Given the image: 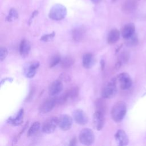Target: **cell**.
Returning a JSON list of instances; mask_svg holds the SVG:
<instances>
[{
  "instance_id": "44dd1931",
  "label": "cell",
  "mask_w": 146,
  "mask_h": 146,
  "mask_svg": "<svg viewBox=\"0 0 146 146\" xmlns=\"http://www.w3.org/2000/svg\"><path fill=\"white\" fill-rule=\"evenodd\" d=\"M120 31L116 29L111 30L107 36V42L110 44H112L117 42L120 38Z\"/></svg>"
},
{
  "instance_id": "5b68a950",
  "label": "cell",
  "mask_w": 146,
  "mask_h": 146,
  "mask_svg": "<svg viewBox=\"0 0 146 146\" xmlns=\"http://www.w3.org/2000/svg\"><path fill=\"white\" fill-rule=\"evenodd\" d=\"M79 140L84 145L92 144L95 141V135L93 131L87 128L82 129L79 135Z\"/></svg>"
},
{
  "instance_id": "ba28073f",
  "label": "cell",
  "mask_w": 146,
  "mask_h": 146,
  "mask_svg": "<svg viewBox=\"0 0 146 146\" xmlns=\"http://www.w3.org/2000/svg\"><path fill=\"white\" fill-rule=\"evenodd\" d=\"M116 79L122 90H128L132 86V80L131 76L126 72H122L118 75Z\"/></svg>"
},
{
  "instance_id": "d4e9b609",
  "label": "cell",
  "mask_w": 146,
  "mask_h": 146,
  "mask_svg": "<svg viewBox=\"0 0 146 146\" xmlns=\"http://www.w3.org/2000/svg\"><path fill=\"white\" fill-rule=\"evenodd\" d=\"M61 56L59 54H56L54 55L50 59V63H49V67L52 68L61 62Z\"/></svg>"
},
{
  "instance_id": "484cf974",
  "label": "cell",
  "mask_w": 146,
  "mask_h": 146,
  "mask_svg": "<svg viewBox=\"0 0 146 146\" xmlns=\"http://www.w3.org/2000/svg\"><path fill=\"white\" fill-rule=\"evenodd\" d=\"M18 18V14L17 10L15 9H11L10 10L9 14L6 17V21L8 22H13L15 20L17 19Z\"/></svg>"
},
{
  "instance_id": "4fadbf2b",
  "label": "cell",
  "mask_w": 146,
  "mask_h": 146,
  "mask_svg": "<svg viewBox=\"0 0 146 146\" xmlns=\"http://www.w3.org/2000/svg\"><path fill=\"white\" fill-rule=\"evenodd\" d=\"M39 66V62L35 61L28 63L24 69L25 76L28 78H33L36 74V70Z\"/></svg>"
},
{
  "instance_id": "277c9868",
  "label": "cell",
  "mask_w": 146,
  "mask_h": 146,
  "mask_svg": "<svg viewBox=\"0 0 146 146\" xmlns=\"http://www.w3.org/2000/svg\"><path fill=\"white\" fill-rule=\"evenodd\" d=\"M67 14L66 7L60 4H56L51 9L48 17L54 21H60L65 18Z\"/></svg>"
},
{
  "instance_id": "4dcf8cb0",
  "label": "cell",
  "mask_w": 146,
  "mask_h": 146,
  "mask_svg": "<svg viewBox=\"0 0 146 146\" xmlns=\"http://www.w3.org/2000/svg\"><path fill=\"white\" fill-rule=\"evenodd\" d=\"M59 79L61 81H63V82H64L66 83H67V82L70 81L71 78H70V76L68 75H67V74H66L65 73H62L60 75V76H59Z\"/></svg>"
},
{
  "instance_id": "8fae6325",
  "label": "cell",
  "mask_w": 146,
  "mask_h": 146,
  "mask_svg": "<svg viewBox=\"0 0 146 146\" xmlns=\"http://www.w3.org/2000/svg\"><path fill=\"white\" fill-rule=\"evenodd\" d=\"M104 114L95 111L93 115V124L95 129L100 131L104 125Z\"/></svg>"
},
{
  "instance_id": "f1b7e54d",
  "label": "cell",
  "mask_w": 146,
  "mask_h": 146,
  "mask_svg": "<svg viewBox=\"0 0 146 146\" xmlns=\"http://www.w3.org/2000/svg\"><path fill=\"white\" fill-rule=\"evenodd\" d=\"M8 54V51L6 47H1L0 48V60L2 62L5 60Z\"/></svg>"
},
{
  "instance_id": "4316f807",
  "label": "cell",
  "mask_w": 146,
  "mask_h": 146,
  "mask_svg": "<svg viewBox=\"0 0 146 146\" xmlns=\"http://www.w3.org/2000/svg\"><path fill=\"white\" fill-rule=\"evenodd\" d=\"M125 39V44L128 46H136L138 43V39L135 34H134L131 36Z\"/></svg>"
},
{
  "instance_id": "e0dca14e",
  "label": "cell",
  "mask_w": 146,
  "mask_h": 146,
  "mask_svg": "<svg viewBox=\"0 0 146 146\" xmlns=\"http://www.w3.org/2000/svg\"><path fill=\"white\" fill-rule=\"evenodd\" d=\"M31 50V44L30 42L26 39H23L21 40L19 47V54L22 58H26L28 56Z\"/></svg>"
},
{
  "instance_id": "3957f363",
  "label": "cell",
  "mask_w": 146,
  "mask_h": 146,
  "mask_svg": "<svg viewBox=\"0 0 146 146\" xmlns=\"http://www.w3.org/2000/svg\"><path fill=\"white\" fill-rule=\"evenodd\" d=\"M79 89L77 86H72L65 91L59 98H57V104L62 105L68 100H74L79 95Z\"/></svg>"
},
{
  "instance_id": "30bf717a",
  "label": "cell",
  "mask_w": 146,
  "mask_h": 146,
  "mask_svg": "<svg viewBox=\"0 0 146 146\" xmlns=\"http://www.w3.org/2000/svg\"><path fill=\"white\" fill-rule=\"evenodd\" d=\"M73 118L76 123L79 125H85L88 123V119L86 113L81 109L75 110L73 113Z\"/></svg>"
},
{
  "instance_id": "2e32d148",
  "label": "cell",
  "mask_w": 146,
  "mask_h": 146,
  "mask_svg": "<svg viewBox=\"0 0 146 146\" xmlns=\"http://www.w3.org/2000/svg\"><path fill=\"white\" fill-rule=\"evenodd\" d=\"M25 112L23 108H21L15 117H10L7 121L9 124H10L14 126H18L21 125L23 121Z\"/></svg>"
},
{
  "instance_id": "ac0fdd59",
  "label": "cell",
  "mask_w": 146,
  "mask_h": 146,
  "mask_svg": "<svg viewBox=\"0 0 146 146\" xmlns=\"http://www.w3.org/2000/svg\"><path fill=\"white\" fill-rule=\"evenodd\" d=\"M137 6L136 0H125L122 5V10L127 14L133 12Z\"/></svg>"
},
{
  "instance_id": "7402d4cb",
  "label": "cell",
  "mask_w": 146,
  "mask_h": 146,
  "mask_svg": "<svg viewBox=\"0 0 146 146\" xmlns=\"http://www.w3.org/2000/svg\"><path fill=\"white\" fill-rule=\"evenodd\" d=\"M96 111H99L105 115L107 111V104L104 98H98L95 100Z\"/></svg>"
},
{
  "instance_id": "1f68e13d",
  "label": "cell",
  "mask_w": 146,
  "mask_h": 146,
  "mask_svg": "<svg viewBox=\"0 0 146 146\" xmlns=\"http://www.w3.org/2000/svg\"><path fill=\"white\" fill-rule=\"evenodd\" d=\"M76 142H77V140L76 138L75 137L74 138L72 139V140L70 141V143L69 144L70 145H75L76 144Z\"/></svg>"
},
{
  "instance_id": "ffe728a7",
  "label": "cell",
  "mask_w": 146,
  "mask_h": 146,
  "mask_svg": "<svg viewBox=\"0 0 146 146\" xmlns=\"http://www.w3.org/2000/svg\"><path fill=\"white\" fill-rule=\"evenodd\" d=\"M135 27L132 23L125 25L121 29V34L123 38L127 39L135 34Z\"/></svg>"
},
{
  "instance_id": "d6a6232c",
  "label": "cell",
  "mask_w": 146,
  "mask_h": 146,
  "mask_svg": "<svg viewBox=\"0 0 146 146\" xmlns=\"http://www.w3.org/2000/svg\"><path fill=\"white\" fill-rule=\"evenodd\" d=\"M100 64H101V68H102V70H103L104 68V66H105V62L103 60H102L101 62H100Z\"/></svg>"
},
{
  "instance_id": "d6986e66",
  "label": "cell",
  "mask_w": 146,
  "mask_h": 146,
  "mask_svg": "<svg viewBox=\"0 0 146 146\" xmlns=\"http://www.w3.org/2000/svg\"><path fill=\"white\" fill-rule=\"evenodd\" d=\"M86 34V30L83 27H78L74 29L72 31V38L75 42L82 41Z\"/></svg>"
},
{
  "instance_id": "5bb4252c",
  "label": "cell",
  "mask_w": 146,
  "mask_h": 146,
  "mask_svg": "<svg viewBox=\"0 0 146 146\" xmlns=\"http://www.w3.org/2000/svg\"><path fill=\"white\" fill-rule=\"evenodd\" d=\"M96 62V59L94 55L90 53L87 52L84 54L82 57V64L83 66L87 69L92 68Z\"/></svg>"
},
{
  "instance_id": "9a60e30c",
  "label": "cell",
  "mask_w": 146,
  "mask_h": 146,
  "mask_svg": "<svg viewBox=\"0 0 146 146\" xmlns=\"http://www.w3.org/2000/svg\"><path fill=\"white\" fill-rule=\"evenodd\" d=\"M115 139L117 144L120 146H124L128 144L129 139L125 132L123 129H119L115 135Z\"/></svg>"
},
{
  "instance_id": "9c48e42d",
  "label": "cell",
  "mask_w": 146,
  "mask_h": 146,
  "mask_svg": "<svg viewBox=\"0 0 146 146\" xmlns=\"http://www.w3.org/2000/svg\"><path fill=\"white\" fill-rule=\"evenodd\" d=\"M72 124V119L68 115H62L58 118V126L64 131L69 130Z\"/></svg>"
},
{
  "instance_id": "83f0119b",
  "label": "cell",
  "mask_w": 146,
  "mask_h": 146,
  "mask_svg": "<svg viewBox=\"0 0 146 146\" xmlns=\"http://www.w3.org/2000/svg\"><path fill=\"white\" fill-rule=\"evenodd\" d=\"M55 36V32H52L50 34H45L44 35H43L40 40L42 42H50L51 41Z\"/></svg>"
},
{
  "instance_id": "cb8c5ba5",
  "label": "cell",
  "mask_w": 146,
  "mask_h": 146,
  "mask_svg": "<svg viewBox=\"0 0 146 146\" xmlns=\"http://www.w3.org/2000/svg\"><path fill=\"white\" fill-rule=\"evenodd\" d=\"M40 128V124L39 121L34 122L29 128L27 135L29 137L35 135L39 131Z\"/></svg>"
},
{
  "instance_id": "8992f818",
  "label": "cell",
  "mask_w": 146,
  "mask_h": 146,
  "mask_svg": "<svg viewBox=\"0 0 146 146\" xmlns=\"http://www.w3.org/2000/svg\"><path fill=\"white\" fill-rule=\"evenodd\" d=\"M58 125V118L56 116H52L48 118L43 124L42 131L47 134L51 133L55 131Z\"/></svg>"
},
{
  "instance_id": "7a4b0ae2",
  "label": "cell",
  "mask_w": 146,
  "mask_h": 146,
  "mask_svg": "<svg viewBox=\"0 0 146 146\" xmlns=\"http://www.w3.org/2000/svg\"><path fill=\"white\" fill-rule=\"evenodd\" d=\"M117 93V79L113 78L108 82L102 90V96L104 99H111Z\"/></svg>"
},
{
  "instance_id": "52a82bcc",
  "label": "cell",
  "mask_w": 146,
  "mask_h": 146,
  "mask_svg": "<svg viewBox=\"0 0 146 146\" xmlns=\"http://www.w3.org/2000/svg\"><path fill=\"white\" fill-rule=\"evenodd\" d=\"M57 104V98L52 96L45 100L39 106V111L41 113H46L51 111L54 108V107Z\"/></svg>"
},
{
  "instance_id": "603a6c76",
  "label": "cell",
  "mask_w": 146,
  "mask_h": 146,
  "mask_svg": "<svg viewBox=\"0 0 146 146\" xmlns=\"http://www.w3.org/2000/svg\"><path fill=\"white\" fill-rule=\"evenodd\" d=\"M74 62L75 60L74 58L71 56H66L61 60L60 65L63 69H67L73 66Z\"/></svg>"
},
{
  "instance_id": "7c38bea8",
  "label": "cell",
  "mask_w": 146,
  "mask_h": 146,
  "mask_svg": "<svg viewBox=\"0 0 146 146\" xmlns=\"http://www.w3.org/2000/svg\"><path fill=\"white\" fill-rule=\"evenodd\" d=\"M63 88L62 81L60 79L54 80L49 86L48 94L51 96H55L58 95Z\"/></svg>"
},
{
  "instance_id": "6da1fadb",
  "label": "cell",
  "mask_w": 146,
  "mask_h": 146,
  "mask_svg": "<svg viewBox=\"0 0 146 146\" xmlns=\"http://www.w3.org/2000/svg\"><path fill=\"white\" fill-rule=\"evenodd\" d=\"M127 112L126 104L122 101L116 103L112 107L111 111L112 119L116 123H119L123 120Z\"/></svg>"
},
{
  "instance_id": "836d02e7",
  "label": "cell",
  "mask_w": 146,
  "mask_h": 146,
  "mask_svg": "<svg viewBox=\"0 0 146 146\" xmlns=\"http://www.w3.org/2000/svg\"><path fill=\"white\" fill-rule=\"evenodd\" d=\"M94 3H99L102 0H91Z\"/></svg>"
},
{
  "instance_id": "f546056e",
  "label": "cell",
  "mask_w": 146,
  "mask_h": 146,
  "mask_svg": "<svg viewBox=\"0 0 146 146\" xmlns=\"http://www.w3.org/2000/svg\"><path fill=\"white\" fill-rule=\"evenodd\" d=\"M128 59V54L127 53H125V52H122L120 54V56L119 58L118 62L122 64L123 63L126 62L127 61Z\"/></svg>"
},
{
  "instance_id": "e575fe53",
  "label": "cell",
  "mask_w": 146,
  "mask_h": 146,
  "mask_svg": "<svg viewBox=\"0 0 146 146\" xmlns=\"http://www.w3.org/2000/svg\"><path fill=\"white\" fill-rule=\"evenodd\" d=\"M112 1H116V0H112Z\"/></svg>"
}]
</instances>
